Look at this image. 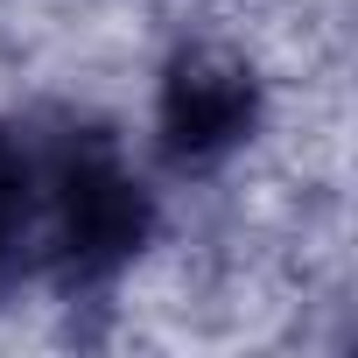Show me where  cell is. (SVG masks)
<instances>
[{
    "mask_svg": "<svg viewBox=\"0 0 358 358\" xmlns=\"http://www.w3.org/2000/svg\"><path fill=\"white\" fill-rule=\"evenodd\" d=\"M50 162L29 134L0 127V295L36 260H50Z\"/></svg>",
    "mask_w": 358,
    "mask_h": 358,
    "instance_id": "cell-1",
    "label": "cell"
},
{
    "mask_svg": "<svg viewBox=\"0 0 358 358\" xmlns=\"http://www.w3.org/2000/svg\"><path fill=\"white\" fill-rule=\"evenodd\" d=\"M246 134V85L232 71H190L169 85V148L176 155H218Z\"/></svg>",
    "mask_w": 358,
    "mask_h": 358,
    "instance_id": "cell-2",
    "label": "cell"
}]
</instances>
